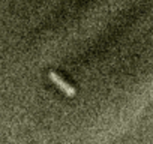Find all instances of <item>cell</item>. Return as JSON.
<instances>
[{
  "label": "cell",
  "instance_id": "6da1fadb",
  "mask_svg": "<svg viewBox=\"0 0 153 144\" xmlns=\"http://www.w3.org/2000/svg\"><path fill=\"white\" fill-rule=\"evenodd\" d=\"M48 77H50V80H51V81H53V83H54L62 92H65L68 96H74V95H75V89H74L71 84H68V83H66V81L57 74V72L50 71V72H48Z\"/></svg>",
  "mask_w": 153,
  "mask_h": 144
}]
</instances>
